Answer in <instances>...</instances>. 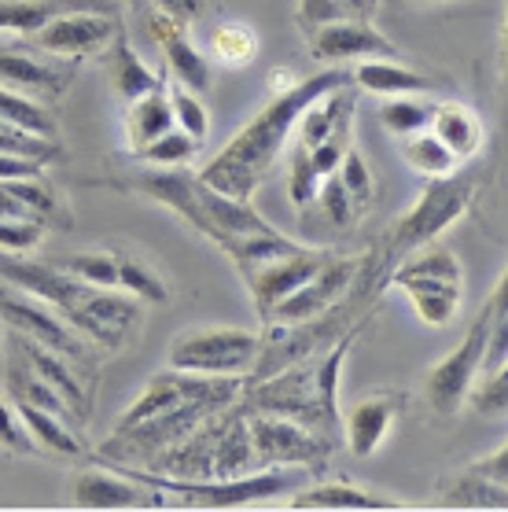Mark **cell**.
Here are the masks:
<instances>
[{"label": "cell", "mask_w": 508, "mask_h": 512, "mask_svg": "<svg viewBox=\"0 0 508 512\" xmlns=\"http://www.w3.org/2000/svg\"><path fill=\"white\" fill-rule=\"evenodd\" d=\"M207 59H218L221 67L243 70L258 59V34L247 23H218L207 34Z\"/></svg>", "instance_id": "obj_32"}, {"label": "cell", "mask_w": 508, "mask_h": 512, "mask_svg": "<svg viewBox=\"0 0 508 512\" xmlns=\"http://www.w3.org/2000/svg\"><path fill=\"white\" fill-rule=\"evenodd\" d=\"M247 420H251V439L254 454L262 468H324L332 461L339 446L332 439H324L317 431L302 428L295 420L277 417V413H262V409L247 406Z\"/></svg>", "instance_id": "obj_11"}, {"label": "cell", "mask_w": 508, "mask_h": 512, "mask_svg": "<svg viewBox=\"0 0 508 512\" xmlns=\"http://www.w3.org/2000/svg\"><path fill=\"white\" fill-rule=\"evenodd\" d=\"M483 476H490V479H497L501 487H508V439L501 446H497L494 454H486V457H479V461H472Z\"/></svg>", "instance_id": "obj_44"}, {"label": "cell", "mask_w": 508, "mask_h": 512, "mask_svg": "<svg viewBox=\"0 0 508 512\" xmlns=\"http://www.w3.org/2000/svg\"><path fill=\"white\" fill-rule=\"evenodd\" d=\"M347 82H350V67H321L317 74L291 78L288 85H280L262 111H254V118H247L232 133V140L218 155H210L207 166L196 170V174L207 185L218 188V192H225V196L254 199L258 188L266 185V177L277 170L284 152H288L291 133L299 126L302 111L317 96H324L328 89Z\"/></svg>", "instance_id": "obj_2"}, {"label": "cell", "mask_w": 508, "mask_h": 512, "mask_svg": "<svg viewBox=\"0 0 508 512\" xmlns=\"http://www.w3.org/2000/svg\"><path fill=\"white\" fill-rule=\"evenodd\" d=\"M361 262H365V255L335 251L302 288H295L284 303L273 306L262 317V325H299V321H313V317L328 314L332 306H339L350 295V288H354V280L361 273Z\"/></svg>", "instance_id": "obj_13"}, {"label": "cell", "mask_w": 508, "mask_h": 512, "mask_svg": "<svg viewBox=\"0 0 508 512\" xmlns=\"http://www.w3.org/2000/svg\"><path fill=\"white\" fill-rule=\"evenodd\" d=\"M111 468L155 487L166 498V505H181V509H243V505H258V501H269L277 494H291L306 479V468H266V472H251L240 479H177L133 465Z\"/></svg>", "instance_id": "obj_6"}, {"label": "cell", "mask_w": 508, "mask_h": 512, "mask_svg": "<svg viewBox=\"0 0 508 512\" xmlns=\"http://www.w3.org/2000/svg\"><path fill=\"white\" fill-rule=\"evenodd\" d=\"M199 144L196 137H188L185 129H166L162 137H155L144 148V152H137L133 159H137L140 166H159V170H174V166H192L199 155Z\"/></svg>", "instance_id": "obj_37"}, {"label": "cell", "mask_w": 508, "mask_h": 512, "mask_svg": "<svg viewBox=\"0 0 508 512\" xmlns=\"http://www.w3.org/2000/svg\"><path fill=\"white\" fill-rule=\"evenodd\" d=\"M0 152L4 155H23V159H37V163L52 166L63 155V144L52 137H37L30 129L12 126L0 118Z\"/></svg>", "instance_id": "obj_39"}, {"label": "cell", "mask_w": 508, "mask_h": 512, "mask_svg": "<svg viewBox=\"0 0 508 512\" xmlns=\"http://www.w3.org/2000/svg\"><path fill=\"white\" fill-rule=\"evenodd\" d=\"M402 159L405 166L413 170V174H420L424 181H431V177H450V174H461L464 163L457 159V155L442 144L431 129H420V133H409V137H402Z\"/></svg>", "instance_id": "obj_31"}, {"label": "cell", "mask_w": 508, "mask_h": 512, "mask_svg": "<svg viewBox=\"0 0 508 512\" xmlns=\"http://www.w3.org/2000/svg\"><path fill=\"white\" fill-rule=\"evenodd\" d=\"M15 196L23 199V207L45 222V229H59L67 233L74 225V210H70V199L63 196V188L52 185V177L45 174H30V177H15V181H4Z\"/></svg>", "instance_id": "obj_29"}, {"label": "cell", "mask_w": 508, "mask_h": 512, "mask_svg": "<svg viewBox=\"0 0 508 512\" xmlns=\"http://www.w3.org/2000/svg\"><path fill=\"white\" fill-rule=\"evenodd\" d=\"M0 450H8V454H15V457L41 454L34 443V435L26 431L23 417H19V409L12 406V398L8 395L0 398Z\"/></svg>", "instance_id": "obj_40"}, {"label": "cell", "mask_w": 508, "mask_h": 512, "mask_svg": "<svg viewBox=\"0 0 508 512\" xmlns=\"http://www.w3.org/2000/svg\"><path fill=\"white\" fill-rule=\"evenodd\" d=\"M435 104H439V96H387L380 104V126L394 140L420 133V129H428Z\"/></svg>", "instance_id": "obj_35"}, {"label": "cell", "mask_w": 508, "mask_h": 512, "mask_svg": "<svg viewBox=\"0 0 508 512\" xmlns=\"http://www.w3.org/2000/svg\"><path fill=\"white\" fill-rule=\"evenodd\" d=\"M67 12H107L122 15V0H0V34L34 37L56 15Z\"/></svg>", "instance_id": "obj_23"}, {"label": "cell", "mask_w": 508, "mask_h": 512, "mask_svg": "<svg viewBox=\"0 0 508 512\" xmlns=\"http://www.w3.org/2000/svg\"><path fill=\"white\" fill-rule=\"evenodd\" d=\"M166 129H174V111H170L166 70H162V82L155 85V89H148L144 96H137V100L126 104V111H122V137H126V152L129 155L144 152L151 140L162 137Z\"/></svg>", "instance_id": "obj_27"}, {"label": "cell", "mask_w": 508, "mask_h": 512, "mask_svg": "<svg viewBox=\"0 0 508 512\" xmlns=\"http://www.w3.org/2000/svg\"><path fill=\"white\" fill-rule=\"evenodd\" d=\"M405 406H409V395L398 387H376V391H365L361 398H354L350 409H343V446H347V454L358 457V461H369V457L380 454Z\"/></svg>", "instance_id": "obj_16"}, {"label": "cell", "mask_w": 508, "mask_h": 512, "mask_svg": "<svg viewBox=\"0 0 508 512\" xmlns=\"http://www.w3.org/2000/svg\"><path fill=\"white\" fill-rule=\"evenodd\" d=\"M361 328L335 339L332 347L321 354L295 361L288 369L243 384L240 402L262 413H277L288 417L302 428L317 431L335 446H343V402H339V384H343V365L350 358V347L358 343Z\"/></svg>", "instance_id": "obj_3"}, {"label": "cell", "mask_w": 508, "mask_h": 512, "mask_svg": "<svg viewBox=\"0 0 508 512\" xmlns=\"http://www.w3.org/2000/svg\"><path fill=\"white\" fill-rule=\"evenodd\" d=\"M405 4H446V0H405Z\"/></svg>", "instance_id": "obj_46"}, {"label": "cell", "mask_w": 508, "mask_h": 512, "mask_svg": "<svg viewBox=\"0 0 508 512\" xmlns=\"http://www.w3.org/2000/svg\"><path fill=\"white\" fill-rule=\"evenodd\" d=\"M122 30V15L107 12H67L56 15L48 26H41L34 37H26L30 48L45 52L56 59H100L107 52V45L115 41V34Z\"/></svg>", "instance_id": "obj_15"}, {"label": "cell", "mask_w": 508, "mask_h": 512, "mask_svg": "<svg viewBox=\"0 0 508 512\" xmlns=\"http://www.w3.org/2000/svg\"><path fill=\"white\" fill-rule=\"evenodd\" d=\"M4 336L23 350V358L34 365V373L41 376V380H48L59 395L67 398V406L74 409V417H78L81 428H85L89 417H93V402H96V376H93L96 369L93 365L70 361L67 354H59V350L45 347V343H37V339L23 336V332H12V328H8Z\"/></svg>", "instance_id": "obj_19"}, {"label": "cell", "mask_w": 508, "mask_h": 512, "mask_svg": "<svg viewBox=\"0 0 508 512\" xmlns=\"http://www.w3.org/2000/svg\"><path fill=\"white\" fill-rule=\"evenodd\" d=\"M52 262L74 280H85V284H96V288H118V251H107V247L67 251V255H56Z\"/></svg>", "instance_id": "obj_36"}, {"label": "cell", "mask_w": 508, "mask_h": 512, "mask_svg": "<svg viewBox=\"0 0 508 512\" xmlns=\"http://www.w3.org/2000/svg\"><path fill=\"white\" fill-rule=\"evenodd\" d=\"M258 347H262V336L251 332V328L199 325V328H185V332H177L170 339L166 365L181 369V373L232 376V380L247 384L254 361H258Z\"/></svg>", "instance_id": "obj_8"}, {"label": "cell", "mask_w": 508, "mask_h": 512, "mask_svg": "<svg viewBox=\"0 0 508 512\" xmlns=\"http://www.w3.org/2000/svg\"><path fill=\"white\" fill-rule=\"evenodd\" d=\"M313 63L321 67H354L361 59H402L398 45L372 23L369 15H347L332 19L302 34Z\"/></svg>", "instance_id": "obj_12"}, {"label": "cell", "mask_w": 508, "mask_h": 512, "mask_svg": "<svg viewBox=\"0 0 508 512\" xmlns=\"http://www.w3.org/2000/svg\"><path fill=\"white\" fill-rule=\"evenodd\" d=\"M350 82L361 93H372L387 100V96H435L439 82L431 74H420L402 59H361L350 67Z\"/></svg>", "instance_id": "obj_24"}, {"label": "cell", "mask_w": 508, "mask_h": 512, "mask_svg": "<svg viewBox=\"0 0 508 512\" xmlns=\"http://www.w3.org/2000/svg\"><path fill=\"white\" fill-rule=\"evenodd\" d=\"M19 417H23L26 431L34 435L37 450H45V454H56V457H70V461H78V457L89 454V446L81 439V428H74L67 417H56V413H48V409H37V406H19Z\"/></svg>", "instance_id": "obj_30"}, {"label": "cell", "mask_w": 508, "mask_h": 512, "mask_svg": "<svg viewBox=\"0 0 508 512\" xmlns=\"http://www.w3.org/2000/svg\"><path fill=\"white\" fill-rule=\"evenodd\" d=\"M347 15H358L347 0H295L299 34H306V30H313V26H321V23H332V19H347Z\"/></svg>", "instance_id": "obj_41"}, {"label": "cell", "mask_w": 508, "mask_h": 512, "mask_svg": "<svg viewBox=\"0 0 508 512\" xmlns=\"http://www.w3.org/2000/svg\"><path fill=\"white\" fill-rule=\"evenodd\" d=\"M48 166L37 163V159H23V155H4L0 152V181H15V177H30V174H45Z\"/></svg>", "instance_id": "obj_43"}, {"label": "cell", "mask_w": 508, "mask_h": 512, "mask_svg": "<svg viewBox=\"0 0 508 512\" xmlns=\"http://www.w3.org/2000/svg\"><path fill=\"white\" fill-rule=\"evenodd\" d=\"M100 63H104L111 93L118 96V104L122 107L133 104L137 96H144L148 89H155V85L162 82V70H151L148 63L140 59L137 48H133V41H129V34H126V23H122V30L115 34V41L107 45Z\"/></svg>", "instance_id": "obj_25"}, {"label": "cell", "mask_w": 508, "mask_h": 512, "mask_svg": "<svg viewBox=\"0 0 508 512\" xmlns=\"http://www.w3.org/2000/svg\"><path fill=\"white\" fill-rule=\"evenodd\" d=\"M372 207H376V177H372L361 148L354 144L343 155V163L335 166V174L321 185L313 210H321L335 229H354L361 218H369Z\"/></svg>", "instance_id": "obj_18"}, {"label": "cell", "mask_w": 508, "mask_h": 512, "mask_svg": "<svg viewBox=\"0 0 508 512\" xmlns=\"http://www.w3.org/2000/svg\"><path fill=\"white\" fill-rule=\"evenodd\" d=\"M0 288H4V284H0Z\"/></svg>", "instance_id": "obj_47"}, {"label": "cell", "mask_w": 508, "mask_h": 512, "mask_svg": "<svg viewBox=\"0 0 508 512\" xmlns=\"http://www.w3.org/2000/svg\"><path fill=\"white\" fill-rule=\"evenodd\" d=\"M78 70L81 63H74V59L45 56L37 48H30V52H23V48H0V85L23 96H34L41 104L56 107L70 93Z\"/></svg>", "instance_id": "obj_17"}, {"label": "cell", "mask_w": 508, "mask_h": 512, "mask_svg": "<svg viewBox=\"0 0 508 512\" xmlns=\"http://www.w3.org/2000/svg\"><path fill=\"white\" fill-rule=\"evenodd\" d=\"M490 325H494V314L483 303V310L472 317L461 343L439 365H431L428 376H424V398L439 417H457L468 406V395L483 376V361L486 350H490Z\"/></svg>", "instance_id": "obj_10"}, {"label": "cell", "mask_w": 508, "mask_h": 512, "mask_svg": "<svg viewBox=\"0 0 508 512\" xmlns=\"http://www.w3.org/2000/svg\"><path fill=\"white\" fill-rule=\"evenodd\" d=\"M144 314H148V303H140L137 295H129L122 288H96V284H89L85 295L63 314V321L85 343H93L96 350L122 354L140 336Z\"/></svg>", "instance_id": "obj_9"}, {"label": "cell", "mask_w": 508, "mask_h": 512, "mask_svg": "<svg viewBox=\"0 0 508 512\" xmlns=\"http://www.w3.org/2000/svg\"><path fill=\"white\" fill-rule=\"evenodd\" d=\"M118 288L129 291V295H137L140 303H148V306L170 303V284H166V277H162L144 255L118 251Z\"/></svg>", "instance_id": "obj_33"}, {"label": "cell", "mask_w": 508, "mask_h": 512, "mask_svg": "<svg viewBox=\"0 0 508 512\" xmlns=\"http://www.w3.org/2000/svg\"><path fill=\"white\" fill-rule=\"evenodd\" d=\"M358 96L361 89L354 82L335 85L302 111L288 144V199L299 214H310L321 185L354 148Z\"/></svg>", "instance_id": "obj_4"}, {"label": "cell", "mask_w": 508, "mask_h": 512, "mask_svg": "<svg viewBox=\"0 0 508 512\" xmlns=\"http://www.w3.org/2000/svg\"><path fill=\"white\" fill-rule=\"evenodd\" d=\"M332 255H335V247L299 244V247H291V251H284V255L262 262V266L240 273L243 288H247V295H251V306H254V314H258V321H262L273 306L284 303L291 291L302 288V284H306V280H310Z\"/></svg>", "instance_id": "obj_14"}, {"label": "cell", "mask_w": 508, "mask_h": 512, "mask_svg": "<svg viewBox=\"0 0 508 512\" xmlns=\"http://www.w3.org/2000/svg\"><path fill=\"white\" fill-rule=\"evenodd\" d=\"M387 288H398L405 295V303L413 306V314L420 325L428 328H446L457 321L464 306V266L457 251L446 244H428L405 255L402 262H394Z\"/></svg>", "instance_id": "obj_5"}, {"label": "cell", "mask_w": 508, "mask_h": 512, "mask_svg": "<svg viewBox=\"0 0 508 512\" xmlns=\"http://www.w3.org/2000/svg\"><path fill=\"white\" fill-rule=\"evenodd\" d=\"M166 93H170V111H174V126L185 129L188 137H196L199 144L210 137V111H207V100L199 93H192L188 85L174 82L170 74H166Z\"/></svg>", "instance_id": "obj_38"}, {"label": "cell", "mask_w": 508, "mask_h": 512, "mask_svg": "<svg viewBox=\"0 0 508 512\" xmlns=\"http://www.w3.org/2000/svg\"><path fill=\"white\" fill-rule=\"evenodd\" d=\"M475 199V181L464 174H450V177H431L424 181V188L416 192L413 207L405 210L402 218L387 229L380 244V255L387 262H402L405 255H413L420 247L435 244L446 229L461 222L468 207Z\"/></svg>", "instance_id": "obj_7"}, {"label": "cell", "mask_w": 508, "mask_h": 512, "mask_svg": "<svg viewBox=\"0 0 508 512\" xmlns=\"http://www.w3.org/2000/svg\"><path fill=\"white\" fill-rule=\"evenodd\" d=\"M288 509L295 512H398L409 509V501L391 498L383 490L358 487L350 479H328V483H313V487H299L295 498L288 501Z\"/></svg>", "instance_id": "obj_22"}, {"label": "cell", "mask_w": 508, "mask_h": 512, "mask_svg": "<svg viewBox=\"0 0 508 512\" xmlns=\"http://www.w3.org/2000/svg\"><path fill=\"white\" fill-rule=\"evenodd\" d=\"M435 494L450 509H508V487L483 476L475 465H464L461 472L442 476Z\"/></svg>", "instance_id": "obj_28"}, {"label": "cell", "mask_w": 508, "mask_h": 512, "mask_svg": "<svg viewBox=\"0 0 508 512\" xmlns=\"http://www.w3.org/2000/svg\"><path fill=\"white\" fill-rule=\"evenodd\" d=\"M0 118L12 122V126H23L37 137H52L59 140V115L52 104H41L34 96H23L15 89H4L0 85Z\"/></svg>", "instance_id": "obj_34"}, {"label": "cell", "mask_w": 508, "mask_h": 512, "mask_svg": "<svg viewBox=\"0 0 508 512\" xmlns=\"http://www.w3.org/2000/svg\"><path fill=\"white\" fill-rule=\"evenodd\" d=\"M70 501L78 509H166V498L118 468H81L70 479Z\"/></svg>", "instance_id": "obj_20"}, {"label": "cell", "mask_w": 508, "mask_h": 512, "mask_svg": "<svg viewBox=\"0 0 508 512\" xmlns=\"http://www.w3.org/2000/svg\"><path fill=\"white\" fill-rule=\"evenodd\" d=\"M148 4H151V12H159V15H166V19L185 23V26L199 23L210 8V0H148Z\"/></svg>", "instance_id": "obj_42"}, {"label": "cell", "mask_w": 508, "mask_h": 512, "mask_svg": "<svg viewBox=\"0 0 508 512\" xmlns=\"http://www.w3.org/2000/svg\"><path fill=\"white\" fill-rule=\"evenodd\" d=\"M122 8H133V12H144V8H148V0H122Z\"/></svg>", "instance_id": "obj_45"}, {"label": "cell", "mask_w": 508, "mask_h": 512, "mask_svg": "<svg viewBox=\"0 0 508 512\" xmlns=\"http://www.w3.org/2000/svg\"><path fill=\"white\" fill-rule=\"evenodd\" d=\"M85 185L129 192V196L151 199L155 207L170 210L192 233H199L207 244L218 247L221 255L236 266V273H247V269L262 266L269 258L299 247V240L284 236L266 214H258L251 199L225 196L188 166H174V170L140 166V170H129L122 177H96Z\"/></svg>", "instance_id": "obj_1"}, {"label": "cell", "mask_w": 508, "mask_h": 512, "mask_svg": "<svg viewBox=\"0 0 508 512\" xmlns=\"http://www.w3.org/2000/svg\"><path fill=\"white\" fill-rule=\"evenodd\" d=\"M148 26H151V37H155V45L162 52V63H166V74L174 78V82L188 85L192 93L207 96L210 85H214V70H210V59L207 52L192 41V26L185 23H174V19H166V15L151 12L148 15Z\"/></svg>", "instance_id": "obj_21"}, {"label": "cell", "mask_w": 508, "mask_h": 512, "mask_svg": "<svg viewBox=\"0 0 508 512\" xmlns=\"http://www.w3.org/2000/svg\"><path fill=\"white\" fill-rule=\"evenodd\" d=\"M428 129L450 148L461 163H472L475 155L486 148V122L472 104L464 100H439Z\"/></svg>", "instance_id": "obj_26"}]
</instances>
